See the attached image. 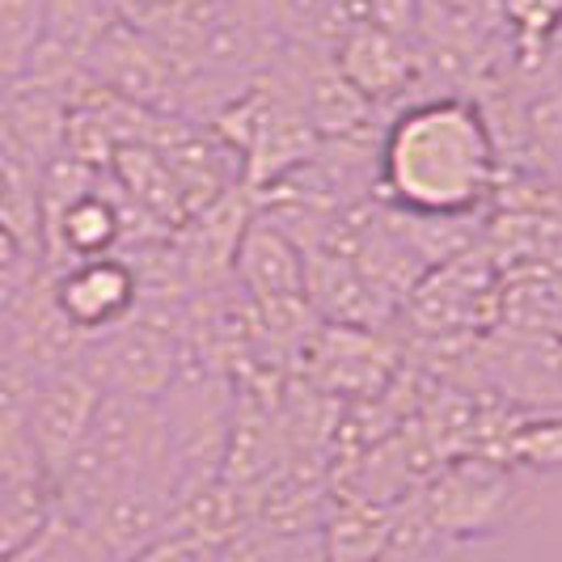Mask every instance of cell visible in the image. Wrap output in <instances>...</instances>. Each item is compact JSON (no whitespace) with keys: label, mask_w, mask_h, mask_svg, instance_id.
<instances>
[{"label":"cell","mask_w":562,"mask_h":562,"mask_svg":"<svg viewBox=\"0 0 562 562\" xmlns=\"http://www.w3.org/2000/svg\"><path fill=\"white\" fill-rule=\"evenodd\" d=\"M207 123L237 148L250 191L280 187L283 178L305 166L322 144L296 89L288 85L280 68H271L250 89H241L225 111L212 114Z\"/></svg>","instance_id":"cell-3"},{"label":"cell","mask_w":562,"mask_h":562,"mask_svg":"<svg viewBox=\"0 0 562 562\" xmlns=\"http://www.w3.org/2000/svg\"><path fill=\"white\" fill-rule=\"evenodd\" d=\"M394 356L376 342L372 330L360 326H322L305 351V368L313 372L317 390L326 394H376L390 381Z\"/></svg>","instance_id":"cell-11"},{"label":"cell","mask_w":562,"mask_h":562,"mask_svg":"<svg viewBox=\"0 0 562 562\" xmlns=\"http://www.w3.org/2000/svg\"><path fill=\"white\" fill-rule=\"evenodd\" d=\"M187 356V301H144L111 335L89 338L77 364L102 394L157 402Z\"/></svg>","instance_id":"cell-4"},{"label":"cell","mask_w":562,"mask_h":562,"mask_svg":"<svg viewBox=\"0 0 562 562\" xmlns=\"http://www.w3.org/2000/svg\"><path fill=\"white\" fill-rule=\"evenodd\" d=\"M330 59L342 72V81L351 85L364 98L372 111L390 106V102H415V85L423 81V59L419 47L411 38H397L376 26H356L347 30L330 47Z\"/></svg>","instance_id":"cell-8"},{"label":"cell","mask_w":562,"mask_h":562,"mask_svg":"<svg viewBox=\"0 0 562 562\" xmlns=\"http://www.w3.org/2000/svg\"><path fill=\"white\" fill-rule=\"evenodd\" d=\"M98 402H102V390L85 376L81 364L38 372L26 427L47 482H56L64 474V465L72 461V452L81 449L85 431L98 415Z\"/></svg>","instance_id":"cell-7"},{"label":"cell","mask_w":562,"mask_h":562,"mask_svg":"<svg viewBox=\"0 0 562 562\" xmlns=\"http://www.w3.org/2000/svg\"><path fill=\"white\" fill-rule=\"evenodd\" d=\"M22 262H38V258H30L26 246L0 225V271H4V267H22Z\"/></svg>","instance_id":"cell-16"},{"label":"cell","mask_w":562,"mask_h":562,"mask_svg":"<svg viewBox=\"0 0 562 562\" xmlns=\"http://www.w3.org/2000/svg\"><path fill=\"white\" fill-rule=\"evenodd\" d=\"M127 562H225V546L207 541V537L169 529L166 537H157L153 546H144L140 554H132Z\"/></svg>","instance_id":"cell-15"},{"label":"cell","mask_w":562,"mask_h":562,"mask_svg":"<svg viewBox=\"0 0 562 562\" xmlns=\"http://www.w3.org/2000/svg\"><path fill=\"white\" fill-rule=\"evenodd\" d=\"M140 482H169L178 491L161 402L102 394L81 449L72 452L64 474L52 482V516L81 525L102 499Z\"/></svg>","instance_id":"cell-2"},{"label":"cell","mask_w":562,"mask_h":562,"mask_svg":"<svg viewBox=\"0 0 562 562\" xmlns=\"http://www.w3.org/2000/svg\"><path fill=\"white\" fill-rule=\"evenodd\" d=\"M491 381L507 402L562 415V335L550 330H512L495 335L486 351Z\"/></svg>","instance_id":"cell-10"},{"label":"cell","mask_w":562,"mask_h":562,"mask_svg":"<svg viewBox=\"0 0 562 562\" xmlns=\"http://www.w3.org/2000/svg\"><path fill=\"white\" fill-rule=\"evenodd\" d=\"M512 499H516V482L507 465L486 457H461L445 474L423 482L415 504L440 541H479L504 525Z\"/></svg>","instance_id":"cell-5"},{"label":"cell","mask_w":562,"mask_h":562,"mask_svg":"<svg viewBox=\"0 0 562 562\" xmlns=\"http://www.w3.org/2000/svg\"><path fill=\"white\" fill-rule=\"evenodd\" d=\"M233 280L241 283L250 305H280V301H310L305 280V250L301 241L254 207L250 225L241 228V241L233 254Z\"/></svg>","instance_id":"cell-9"},{"label":"cell","mask_w":562,"mask_h":562,"mask_svg":"<svg viewBox=\"0 0 562 562\" xmlns=\"http://www.w3.org/2000/svg\"><path fill=\"white\" fill-rule=\"evenodd\" d=\"M52 0H0V85L30 77V64L43 47Z\"/></svg>","instance_id":"cell-12"},{"label":"cell","mask_w":562,"mask_h":562,"mask_svg":"<svg viewBox=\"0 0 562 562\" xmlns=\"http://www.w3.org/2000/svg\"><path fill=\"white\" fill-rule=\"evenodd\" d=\"M34 276H38V262H22V267L0 271V360H9L13 347H18V326H22V310H26Z\"/></svg>","instance_id":"cell-14"},{"label":"cell","mask_w":562,"mask_h":562,"mask_svg":"<svg viewBox=\"0 0 562 562\" xmlns=\"http://www.w3.org/2000/svg\"><path fill=\"white\" fill-rule=\"evenodd\" d=\"M47 271V267H43ZM47 288L56 301L59 317L89 342V338L111 335L132 313L140 310V276L127 254H106V258H85V262H64L47 271Z\"/></svg>","instance_id":"cell-6"},{"label":"cell","mask_w":562,"mask_h":562,"mask_svg":"<svg viewBox=\"0 0 562 562\" xmlns=\"http://www.w3.org/2000/svg\"><path fill=\"white\" fill-rule=\"evenodd\" d=\"M504 187V153L470 93L397 106L376 140V195L415 221H474Z\"/></svg>","instance_id":"cell-1"},{"label":"cell","mask_w":562,"mask_h":562,"mask_svg":"<svg viewBox=\"0 0 562 562\" xmlns=\"http://www.w3.org/2000/svg\"><path fill=\"white\" fill-rule=\"evenodd\" d=\"M504 26L520 38V52L541 47L562 26V0H499Z\"/></svg>","instance_id":"cell-13"},{"label":"cell","mask_w":562,"mask_h":562,"mask_svg":"<svg viewBox=\"0 0 562 562\" xmlns=\"http://www.w3.org/2000/svg\"><path fill=\"white\" fill-rule=\"evenodd\" d=\"M9 550H13V537L4 533V525H0V559H4V554H9Z\"/></svg>","instance_id":"cell-17"}]
</instances>
